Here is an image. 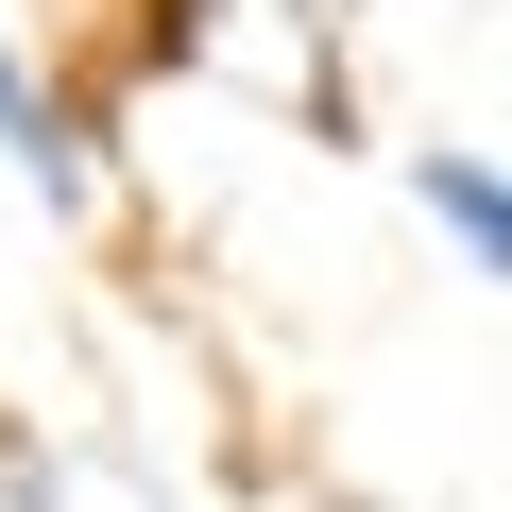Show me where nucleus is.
Masks as SVG:
<instances>
[{
	"label": "nucleus",
	"mask_w": 512,
	"mask_h": 512,
	"mask_svg": "<svg viewBox=\"0 0 512 512\" xmlns=\"http://www.w3.org/2000/svg\"><path fill=\"white\" fill-rule=\"evenodd\" d=\"M0 512H103V495H86L52 444H0Z\"/></svg>",
	"instance_id": "3"
},
{
	"label": "nucleus",
	"mask_w": 512,
	"mask_h": 512,
	"mask_svg": "<svg viewBox=\"0 0 512 512\" xmlns=\"http://www.w3.org/2000/svg\"><path fill=\"white\" fill-rule=\"evenodd\" d=\"M342 512H359V495H342Z\"/></svg>",
	"instance_id": "4"
},
{
	"label": "nucleus",
	"mask_w": 512,
	"mask_h": 512,
	"mask_svg": "<svg viewBox=\"0 0 512 512\" xmlns=\"http://www.w3.org/2000/svg\"><path fill=\"white\" fill-rule=\"evenodd\" d=\"M0 154H18V188H35L52 222H86V205H103V154H86L69 86H35V52H18V35H0Z\"/></svg>",
	"instance_id": "1"
},
{
	"label": "nucleus",
	"mask_w": 512,
	"mask_h": 512,
	"mask_svg": "<svg viewBox=\"0 0 512 512\" xmlns=\"http://www.w3.org/2000/svg\"><path fill=\"white\" fill-rule=\"evenodd\" d=\"M410 205H427V239L461 274H512V188H495L478 137H410Z\"/></svg>",
	"instance_id": "2"
}]
</instances>
